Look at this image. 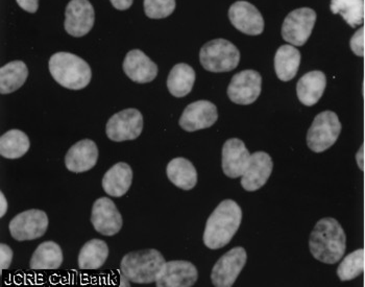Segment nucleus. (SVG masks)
I'll return each mask as SVG.
<instances>
[{
	"instance_id": "obj_1",
	"label": "nucleus",
	"mask_w": 365,
	"mask_h": 287,
	"mask_svg": "<svg viewBox=\"0 0 365 287\" xmlns=\"http://www.w3.org/2000/svg\"><path fill=\"white\" fill-rule=\"evenodd\" d=\"M311 254L326 264H335L346 250V236L337 219L324 218L317 221L309 238Z\"/></svg>"
},
{
	"instance_id": "obj_2",
	"label": "nucleus",
	"mask_w": 365,
	"mask_h": 287,
	"mask_svg": "<svg viewBox=\"0 0 365 287\" xmlns=\"http://www.w3.org/2000/svg\"><path fill=\"white\" fill-rule=\"evenodd\" d=\"M242 221V209L233 200H225L214 209L205 228V246L211 250L224 248L237 233Z\"/></svg>"
},
{
	"instance_id": "obj_3",
	"label": "nucleus",
	"mask_w": 365,
	"mask_h": 287,
	"mask_svg": "<svg viewBox=\"0 0 365 287\" xmlns=\"http://www.w3.org/2000/svg\"><path fill=\"white\" fill-rule=\"evenodd\" d=\"M53 80L69 90H82L91 82L92 71L82 58L71 53H56L48 63Z\"/></svg>"
},
{
	"instance_id": "obj_4",
	"label": "nucleus",
	"mask_w": 365,
	"mask_h": 287,
	"mask_svg": "<svg viewBox=\"0 0 365 287\" xmlns=\"http://www.w3.org/2000/svg\"><path fill=\"white\" fill-rule=\"evenodd\" d=\"M165 258L155 248L130 252L120 262V271L133 283L150 284L157 281L163 270Z\"/></svg>"
},
{
	"instance_id": "obj_5",
	"label": "nucleus",
	"mask_w": 365,
	"mask_h": 287,
	"mask_svg": "<svg viewBox=\"0 0 365 287\" xmlns=\"http://www.w3.org/2000/svg\"><path fill=\"white\" fill-rule=\"evenodd\" d=\"M240 58V51L237 47L225 39L211 40L200 51L202 66L215 74L229 72L237 69Z\"/></svg>"
},
{
	"instance_id": "obj_6",
	"label": "nucleus",
	"mask_w": 365,
	"mask_h": 287,
	"mask_svg": "<svg viewBox=\"0 0 365 287\" xmlns=\"http://www.w3.org/2000/svg\"><path fill=\"white\" fill-rule=\"evenodd\" d=\"M342 124L333 111H324L313 119L307 133V146L314 153H323L334 146Z\"/></svg>"
},
{
	"instance_id": "obj_7",
	"label": "nucleus",
	"mask_w": 365,
	"mask_h": 287,
	"mask_svg": "<svg viewBox=\"0 0 365 287\" xmlns=\"http://www.w3.org/2000/svg\"><path fill=\"white\" fill-rule=\"evenodd\" d=\"M317 14L313 9L299 8L286 16L282 26V38L294 46H303L309 40Z\"/></svg>"
},
{
	"instance_id": "obj_8",
	"label": "nucleus",
	"mask_w": 365,
	"mask_h": 287,
	"mask_svg": "<svg viewBox=\"0 0 365 287\" xmlns=\"http://www.w3.org/2000/svg\"><path fill=\"white\" fill-rule=\"evenodd\" d=\"M48 225L46 212L31 209L21 212L13 218L9 225V229L15 241H35L46 233Z\"/></svg>"
},
{
	"instance_id": "obj_9",
	"label": "nucleus",
	"mask_w": 365,
	"mask_h": 287,
	"mask_svg": "<svg viewBox=\"0 0 365 287\" xmlns=\"http://www.w3.org/2000/svg\"><path fill=\"white\" fill-rule=\"evenodd\" d=\"M143 131V116L137 109H125L113 115L106 126V133L115 142L137 139Z\"/></svg>"
},
{
	"instance_id": "obj_10",
	"label": "nucleus",
	"mask_w": 365,
	"mask_h": 287,
	"mask_svg": "<svg viewBox=\"0 0 365 287\" xmlns=\"http://www.w3.org/2000/svg\"><path fill=\"white\" fill-rule=\"evenodd\" d=\"M247 251L236 246L222 255L212 268L211 281L216 287H231L247 263Z\"/></svg>"
},
{
	"instance_id": "obj_11",
	"label": "nucleus",
	"mask_w": 365,
	"mask_h": 287,
	"mask_svg": "<svg viewBox=\"0 0 365 287\" xmlns=\"http://www.w3.org/2000/svg\"><path fill=\"white\" fill-rule=\"evenodd\" d=\"M262 90V76L256 70L247 69L238 72L227 86V94L231 101L247 106L255 103Z\"/></svg>"
},
{
	"instance_id": "obj_12",
	"label": "nucleus",
	"mask_w": 365,
	"mask_h": 287,
	"mask_svg": "<svg viewBox=\"0 0 365 287\" xmlns=\"http://www.w3.org/2000/svg\"><path fill=\"white\" fill-rule=\"evenodd\" d=\"M96 22V11L89 0H71L65 11L64 28L68 35L81 38L87 35Z\"/></svg>"
},
{
	"instance_id": "obj_13",
	"label": "nucleus",
	"mask_w": 365,
	"mask_h": 287,
	"mask_svg": "<svg viewBox=\"0 0 365 287\" xmlns=\"http://www.w3.org/2000/svg\"><path fill=\"white\" fill-rule=\"evenodd\" d=\"M232 26L247 36H259L264 31V19L251 2L239 0L229 9Z\"/></svg>"
},
{
	"instance_id": "obj_14",
	"label": "nucleus",
	"mask_w": 365,
	"mask_h": 287,
	"mask_svg": "<svg viewBox=\"0 0 365 287\" xmlns=\"http://www.w3.org/2000/svg\"><path fill=\"white\" fill-rule=\"evenodd\" d=\"M90 221L94 229L105 236H114L123 225L120 212L109 198H99L94 202Z\"/></svg>"
},
{
	"instance_id": "obj_15",
	"label": "nucleus",
	"mask_w": 365,
	"mask_h": 287,
	"mask_svg": "<svg viewBox=\"0 0 365 287\" xmlns=\"http://www.w3.org/2000/svg\"><path fill=\"white\" fill-rule=\"evenodd\" d=\"M217 108L209 101H197L185 108L179 124L187 132H197L210 128L217 121Z\"/></svg>"
},
{
	"instance_id": "obj_16",
	"label": "nucleus",
	"mask_w": 365,
	"mask_h": 287,
	"mask_svg": "<svg viewBox=\"0 0 365 287\" xmlns=\"http://www.w3.org/2000/svg\"><path fill=\"white\" fill-rule=\"evenodd\" d=\"M198 271L186 260H173L164 264L155 281L157 287H191L197 283Z\"/></svg>"
},
{
	"instance_id": "obj_17",
	"label": "nucleus",
	"mask_w": 365,
	"mask_h": 287,
	"mask_svg": "<svg viewBox=\"0 0 365 287\" xmlns=\"http://www.w3.org/2000/svg\"><path fill=\"white\" fill-rule=\"evenodd\" d=\"M222 171L227 177L237 178L242 177L251 162V153L245 142L238 138H231L222 146Z\"/></svg>"
},
{
	"instance_id": "obj_18",
	"label": "nucleus",
	"mask_w": 365,
	"mask_h": 287,
	"mask_svg": "<svg viewBox=\"0 0 365 287\" xmlns=\"http://www.w3.org/2000/svg\"><path fill=\"white\" fill-rule=\"evenodd\" d=\"M272 169L274 162L267 153L259 151L252 153L251 162L241 178V186L249 192L259 191L267 184Z\"/></svg>"
},
{
	"instance_id": "obj_19",
	"label": "nucleus",
	"mask_w": 365,
	"mask_h": 287,
	"mask_svg": "<svg viewBox=\"0 0 365 287\" xmlns=\"http://www.w3.org/2000/svg\"><path fill=\"white\" fill-rule=\"evenodd\" d=\"M98 148L93 140L84 139L76 142L65 156V165L72 173L90 171L98 163Z\"/></svg>"
},
{
	"instance_id": "obj_20",
	"label": "nucleus",
	"mask_w": 365,
	"mask_h": 287,
	"mask_svg": "<svg viewBox=\"0 0 365 287\" xmlns=\"http://www.w3.org/2000/svg\"><path fill=\"white\" fill-rule=\"evenodd\" d=\"M123 69L128 78L137 84L153 82L158 76L157 64L140 49L128 51Z\"/></svg>"
},
{
	"instance_id": "obj_21",
	"label": "nucleus",
	"mask_w": 365,
	"mask_h": 287,
	"mask_svg": "<svg viewBox=\"0 0 365 287\" xmlns=\"http://www.w3.org/2000/svg\"><path fill=\"white\" fill-rule=\"evenodd\" d=\"M327 87V76L321 70H313L304 74L297 84L299 101L307 107L319 103Z\"/></svg>"
},
{
	"instance_id": "obj_22",
	"label": "nucleus",
	"mask_w": 365,
	"mask_h": 287,
	"mask_svg": "<svg viewBox=\"0 0 365 287\" xmlns=\"http://www.w3.org/2000/svg\"><path fill=\"white\" fill-rule=\"evenodd\" d=\"M132 167L125 162H118L113 165L103 178V188L110 196L120 198L132 186Z\"/></svg>"
},
{
	"instance_id": "obj_23",
	"label": "nucleus",
	"mask_w": 365,
	"mask_h": 287,
	"mask_svg": "<svg viewBox=\"0 0 365 287\" xmlns=\"http://www.w3.org/2000/svg\"><path fill=\"white\" fill-rule=\"evenodd\" d=\"M302 55L294 45L285 44L279 47L274 56V70L282 82H289L295 78L301 66Z\"/></svg>"
},
{
	"instance_id": "obj_24",
	"label": "nucleus",
	"mask_w": 365,
	"mask_h": 287,
	"mask_svg": "<svg viewBox=\"0 0 365 287\" xmlns=\"http://www.w3.org/2000/svg\"><path fill=\"white\" fill-rule=\"evenodd\" d=\"M166 175L173 185L182 191H191L197 184V168L186 158L171 160L166 167Z\"/></svg>"
},
{
	"instance_id": "obj_25",
	"label": "nucleus",
	"mask_w": 365,
	"mask_h": 287,
	"mask_svg": "<svg viewBox=\"0 0 365 287\" xmlns=\"http://www.w3.org/2000/svg\"><path fill=\"white\" fill-rule=\"evenodd\" d=\"M63 251L55 241H45L36 248L29 261L31 270H58L62 266Z\"/></svg>"
},
{
	"instance_id": "obj_26",
	"label": "nucleus",
	"mask_w": 365,
	"mask_h": 287,
	"mask_svg": "<svg viewBox=\"0 0 365 287\" xmlns=\"http://www.w3.org/2000/svg\"><path fill=\"white\" fill-rule=\"evenodd\" d=\"M195 79L197 76H195V69L186 63H180L173 66L169 72L168 91L170 92L171 96L178 99L188 96L192 91Z\"/></svg>"
},
{
	"instance_id": "obj_27",
	"label": "nucleus",
	"mask_w": 365,
	"mask_h": 287,
	"mask_svg": "<svg viewBox=\"0 0 365 287\" xmlns=\"http://www.w3.org/2000/svg\"><path fill=\"white\" fill-rule=\"evenodd\" d=\"M109 257V246L101 239H91L81 248L78 268L81 270H98Z\"/></svg>"
},
{
	"instance_id": "obj_28",
	"label": "nucleus",
	"mask_w": 365,
	"mask_h": 287,
	"mask_svg": "<svg viewBox=\"0 0 365 287\" xmlns=\"http://www.w3.org/2000/svg\"><path fill=\"white\" fill-rule=\"evenodd\" d=\"M29 69L22 61H12L0 69V94L17 91L28 80Z\"/></svg>"
},
{
	"instance_id": "obj_29",
	"label": "nucleus",
	"mask_w": 365,
	"mask_h": 287,
	"mask_svg": "<svg viewBox=\"0 0 365 287\" xmlns=\"http://www.w3.org/2000/svg\"><path fill=\"white\" fill-rule=\"evenodd\" d=\"M31 148V141L22 131H8L0 138V155L6 159L15 160L24 157Z\"/></svg>"
},
{
	"instance_id": "obj_30",
	"label": "nucleus",
	"mask_w": 365,
	"mask_h": 287,
	"mask_svg": "<svg viewBox=\"0 0 365 287\" xmlns=\"http://www.w3.org/2000/svg\"><path fill=\"white\" fill-rule=\"evenodd\" d=\"M330 8L332 13L341 16L351 28L364 24V0H332Z\"/></svg>"
},
{
	"instance_id": "obj_31",
	"label": "nucleus",
	"mask_w": 365,
	"mask_h": 287,
	"mask_svg": "<svg viewBox=\"0 0 365 287\" xmlns=\"http://www.w3.org/2000/svg\"><path fill=\"white\" fill-rule=\"evenodd\" d=\"M364 248H358L346 255L337 268V276L341 281H351L359 277L364 272Z\"/></svg>"
},
{
	"instance_id": "obj_32",
	"label": "nucleus",
	"mask_w": 365,
	"mask_h": 287,
	"mask_svg": "<svg viewBox=\"0 0 365 287\" xmlns=\"http://www.w3.org/2000/svg\"><path fill=\"white\" fill-rule=\"evenodd\" d=\"M144 12L150 19H163L175 12V0H144Z\"/></svg>"
},
{
	"instance_id": "obj_33",
	"label": "nucleus",
	"mask_w": 365,
	"mask_h": 287,
	"mask_svg": "<svg viewBox=\"0 0 365 287\" xmlns=\"http://www.w3.org/2000/svg\"><path fill=\"white\" fill-rule=\"evenodd\" d=\"M351 51L354 55L365 58V28L362 26L351 36L350 40Z\"/></svg>"
},
{
	"instance_id": "obj_34",
	"label": "nucleus",
	"mask_w": 365,
	"mask_h": 287,
	"mask_svg": "<svg viewBox=\"0 0 365 287\" xmlns=\"http://www.w3.org/2000/svg\"><path fill=\"white\" fill-rule=\"evenodd\" d=\"M14 253L10 246L6 243L0 245V266L1 270H8L13 261Z\"/></svg>"
},
{
	"instance_id": "obj_35",
	"label": "nucleus",
	"mask_w": 365,
	"mask_h": 287,
	"mask_svg": "<svg viewBox=\"0 0 365 287\" xmlns=\"http://www.w3.org/2000/svg\"><path fill=\"white\" fill-rule=\"evenodd\" d=\"M16 1L22 10L31 14L37 12L39 9V0H16Z\"/></svg>"
},
{
	"instance_id": "obj_36",
	"label": "nucleus",
	"mask_w": 365,
	"mask_h": 287,
	"mask_svg": "<svg viewBox=\"0 0 365 287\" xmlns=\"http://www.w3.org/2000/svg\"><path fill=\"white\" fill-rule=\"evenodd\" d=\"M112 6H114L116 10L125 11L132 6L134 0H110Z\"/></svg>"
},
{
	"instance_id": "obj_37",
	"label": "nucleus",
	"mask_w": 365,
	"mask_h": 287,
	"mask_svg": "<svg viewBox=\"0 0 365 287\" xmlns=\"http://www.w3.org/2000/svg\"><path fill=\"white\" fill-rule=\"evenodd\" d=\"M356 162H357L360 171H364L365 163L364 144L360 146L359 150H358L357 153H356Z\"/></svg>"
},
{
	"instance_id": "obj_38",
	"label": "nucleus",
	"mask_w": 365,
	"mask_h": 287,
	"mask_svg": "<svg viewBox=\"0 0 365 287\" xmlns=\"http://www.w3.org/2000/svg\"><path fill=\"white\" fill-rule=\"evenodd\" d=\"M8 207V201H6L4 192H0V218H4L6 216Z\"/></svg>"
},
{
	"instance_id": "obj_39",
	"label": "nucleus",
	"mask_w": 365,
	"mask_h": 287,
	"mask_svg": "<svg viewBox=\"0 0 365 287\" xmlns=\"http://www.w3.org/2000/svg\"><path fill=\"white\" fill-rule=\"evenodd\" d=\"M364 198H365V163H364Z\"/></svg>"
}]
</instances>
